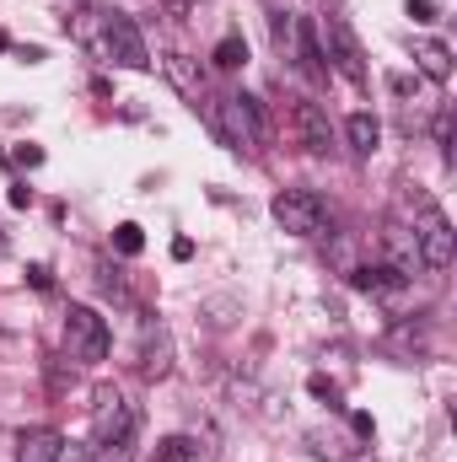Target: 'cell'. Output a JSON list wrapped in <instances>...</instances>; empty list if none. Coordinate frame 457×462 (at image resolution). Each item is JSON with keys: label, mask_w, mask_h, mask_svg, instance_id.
I'll use <instances>...</instances> for the list:
<instances>
[{"label": "cell", "mask_w": 457, "mask_h": 462, "mask_svg": "<svg viewBox=\"0 0 457 462\" xmlns=\"http://www.w3.org/2000/svg\"><path fill=\"white\" fill-rule=\"evenodd\" d=\"M415 65H420L431 81H447V76H452V49L436 43V38H425V43H415Z\"/></svg>", "instance_id": "5bb4252c"}, {"label": "cell", "mask_w": 457, "mask_h": 462, "mask_svg": "<svg viewBox=\"0 0 457 462\" xmlns=\"http://www.w3.org/2000/svg\"><path fill=\"white\" fill-rule=\"evenodd\" d=\"M27 280H33V291H49V285H54V274H49V263H33V269H27Z\"/></svg>", "instance_id": "603a6c76"}, {"label": "cell", "mask_w": 457, "mask_h": 462, "mask_svg": "<svg viewBox=\"0 0 457 462\" xmlns=\"http://www.w3.org/2000/svg\"><path fill=\"white\" fill-rule=\"evenodd\" d=\"M11 205H16V210H22V205H33V189H27V183H16V189H11Z\"/></svg>", "instance_id": "484cf974"}, {"label": "cell", "mask_w": 457, "mask_h": 462, "mask_svg": "<svg viewBox=\"0 0 457 462\" xmlns=\"http://www.w3.org/2000/svg\"><path fill=\"white\" fill-rule=\"evenodd\" d=\"M114 247H118V253H124V258H135V253L145 247V231L135 226V221H124V226L114 231Z\"/></svg>", "instance_id": "ffe728a7"}, {"label": "cell", "mask_w": 457, "mask_h": 462, "mask_svg": "<svg viewBox=\"0 0 457 462\" xmlns=\"http://www.w3.org/2000/svg\"><path fill=\"white\" fill-rule=\"evenodd\" d=\"M344 134H350V151H360V156H371L382 145V124L371 114H350L344 118Z\"/></svg>", "instance_id": "9a60e30c"}, {"label": "cell", "mask_w": 457, "mask_h": 462, "mask_svg": "<svg viewBox=\"0 0 457 462\" xmlns=\"http://www.w3.org/2000/svg\"><path fill=\"white\" fill-rule=\"evenodd\" d=\"M269 32H275V49H280V60H296V49H302V22H296V16H285V11H275Z\"/></svg>", "instance_id": "2e32d148"}, {"label": "cell", "mask_w": 457, "mask_h": 462, "mask_svg": "<svg viewBox=\"0 0 457 462\" xmlns=\"http://www.w3.org/2000/svg\"><path fill=\"white\" fill-rule=\"evenodd\" d=\"M124 436H140V409L118 393H103L98 420H92V447H108V441H124Z\"/></svg>", "instance_id": "52a82bcc"}, {"label": "cell", "mask_w": 457, "mask_h": 462, "mask_svg": "<svg viewBox=\"0 0 457 462\" xmlns=\"http://www.w3.org/2000/svg\"><path fill=\"white\" fill-rule=\"evenodd\" d=\"M409 16L415 22H436V0H409Z\"/></svg>", "instance_id": "cb8c5ba5"}, {"label": "cell", "mask_w": 457, "mask_h": 462, "mask_svg": "<svg viewBox=\"0 0 457 462\" xmlns=\"http://www.w3.org/2000/svg\"><path fill=\"white\" fill-rule=\"evenodd\" d=\"M167 76H173V87H178L183 97H194V103L205 97V70H200L189 54H167Z\"/></svg>", "instance_id": "7c38bea8"}, {"label": "cell", "mask_w": 457, "mask_h": 462, "mask_svg": "<svg viewBox=\"0 0 457 462\" xmlns=\"http://www.w3.org/2000/svg\"><path fill=\"white\" fill-rule=\"evenodd\" d=\"M65 349H70V360H81V365L108 360V323H103L92 307H70V312H65Z\"/></svg>", "instance_id": "277c9868"}, {"label": "cell", "mask_w": 457, "mask_h": 462, "mask_svg": "<svg viewBox=\"0 0 457 462\" xmlns=\"http://www.w3.org/2000/svg\"><path fill=\"white\" fill-rule=\"evenodd\" d=\"M350 285L366 291V296H387V291H398L404 280H398L387 263H360V269H350Z\"/></svg>", "instance_id": "4fadbf2b"}, {"label": "cell", "mask_w": 457, "mask_h": 462, "mask_svg": "<svg viewBox=\"0 0 457 462\" xmlns=\"http://www.w3.org/2000/svg\"><path fill=\"white\" fill-rule=\"evenodd\" d=\"M60 457H65L60 430H22L16 436V462H60Z\"/></svg>", "instance_id": "8fae6325"}, {"label": "cell", "mask_w": 457, "mask_h": 462, "mask_svg": "<svg viewBox=\"0 0 457 462\" xmlns=\"http://www.w3.org/2000/svg\"><path fill=\"white\" fill-rule=\"evenodd\" d=\"M173 258H178V263H183V258H194V242H189V236H178V242H173Z\"/></svg>", "instance_id": "4316f807"}, {"label": "cell", "mask_w": 457, "mask_h": 462, "mask_svg": "<svg viewBox=\"0 0 457 462\" xmlns=\"http://www.w3.org/2000/svg\"><path fill=\"white\" fill-rule=\"evenodd\" d=\"M200 457V441L194 436H167V441H156V452L151 462H194Z\"/></svg>", "instance_id": "e0dca14e"}, {"label": "cell", "mask_w": 457, "mask_h": 462, "mask_svg": "<svg viewBox=\"0 0 457 462\" xmlns=\"http://www.w3.org/2000/svg\"><path fill=\"white\" fill-rule=\"evenodd\" d=\"M103 49H108V60L124 65V70H151V49H145V38H140V27L114 11L108 22H103Z\"/></svg>", "instance_id": "5b68a950"}, {"label": "cell", "mask_w": 457, "mask_h": 462, "mask_svg": "<svg viewBox=\"0 0 457 462\" xmlns=\"http://www.w3.org/2000/svg\"><path fill=\"white\" fill-rule=\"evenodd\" d=\"M11 54H16L22 65H38V60H43V49H38V43H22V49H11Z\"/></svg>", "instance_id": "d4e9b609"}, {"label": "cell", "mask_w": 457, "mask_h": 462, "mask_svg": "<svg viewBox=\"0 0 457 462\" xmlns=\"http://www.w3.org/2000/svg\"><path fill=\"white\" fill-rule=\"evenodd\" d=\"M409 231H415V247H420V263H425V269H452L457 242H452L447 216H442L436 205H425V210H420V226H409Z\"/></svg>", "instance_id": "8992f818"}, {"label": "cell", "mask_w": 457, "mask_h": 462, "mask_svg": "<svg viewBox=\"0 0 457 462\" xmlns=\"http://www.w3.org/2000/svg\"><path fill=\"white\" fill-rule=\"evenodd\" d=\"M92 462H135V436L108 441V447H92Z\"/></svg>", "instance_id": "d6986e66"}, {"label": "cell", "mask_w": 457, "mask_h": 462, "mask_svg": "<svg viewBox=\"0 0 457 462\" xmlns=\"http://www.w3.org/2000/svg\"><path fill=\"white\" fill-rule=\"evenodd\" d=\"M205 124H210V134L227 145V151H258L264 145V114H258V103L253 97H200L194 103Z\"/></svg>", "instance_id": "6da1fadb"}, {"label": "cell", "mask_w": 457, "mask_h": 462, "mask_svg": "<svg viewBox=\"0 0 457 462\" xmlns=\"http://www.w3.org/2000/svg\"><path fill=\"white\" fill-rule=\"evenodd\" d=\"M307 387H312V398H329V403H340V387H334L329 376H312Z\"/></svg>", "instance_id": "7402d4cb"}, {"label": "cell", "mask_w": 457, "mask_h": 462, "mask_svg": "<svg viewBox=\"0 0 457 462\" xmlns=\"http://www.w3.org/2000/svg\"><path fill=\"white\" fill-rule=\"evenodd\" d=\"M382 247H387V269L398 274V280H415L425 263H420V247H415V231L404 226V221H387L382 226Z\"/></svg>", "instance_id": "9c48e42d"}, {"label": "cell", "mask_w": 457, "mask_h": 462, "mask_svg": "<svg viewBox=\"0 0 457 462\" xmlns=\"http://www.w3.org/2000/svg\"><path fill=\"white\" fill-rule=\"evenodd\" d=\"M0 49H11V38H5V32H0Z\"/></svg>", "instance_id": "f1b7e54d"}, {"label": "cell", "mask_w": 457, "mask_h": 462, "mask_svg": "<svg viewBox=\"0 0 457 462\" xmlns=\"http://www.w3.org/2000/svg\"><path fill=\"white\" fill-rule=\"evenodd\" d=\"M285 114H291V129H296V140H302L307 151H318V156H323V151L334 145V124H329V114H323L318 103L291 97V108H285Z\"/></svg>", "instance_id": "ba28073f"}, {"label": "cell", "mask_w": 457, "mask_h": 462, "mask_svg": "<svg viewBox=\"0 0 457 462\" xmlns=\"http://www.w3.org/2000/svg\"><path fill=\"white\" fill-rule=\"evenodd\" d=\"M167 371H173V334H167V323H145L140 328V376L162 382Z\"/></svg>", "instance_id": "30bf717a"}, {"label": "cell", "mask_w": 457, "mask_h": 462, "mask_svg": "<svg viewBox=\"0 0 457 462\" xmlns=\"http://www.w3.org/2000/svg\"><path fill=\"white\" fill-rule=\"evenodd\" d=\"M210 60H216V70H242V65H247V43H242L237 32H227V38L216 43V54H210Z\"/></svg>", "instance_id": "ac0fdd59"}, {"label": "cell", "mask_w": 457, "mask_h": 462, "mask_svg": "<svg viewBox=\"0 0 457 462\" xmlns=\"http://www.w3.org/2000/svg\"><path fill=\"white\" fill-rule=\"evenodd\" d=\"M167 11H173V16H178V22H183V16H189V11H194V0H167Z\"/></svg>", "instance_id": "83f0119b"}, {"label": "cell", "mask_w": 457, "mask_h": 462, "mask_svg": "<svg viewBox=\"0 0 457 462\" xmlns=\"http://www.w3.org/2000/svg\"><path fill=\"white\" fill-rule=\"evenodd\" d=\"M0 253H5V236H0Z\"/></svg>", "instance_id": "f546056e"}, {"label": "cell", "mask_w": 457, "mask_h": 462, "mask_svg": "<svg viewBox=\"0 0 457 462\" xmlns=\"http://www.w3.org/2000/svg\"><path fill=\"white\" fill-rule=\"evenodd\" d=\"M269 210H275L280 231H291V236H318V231L329 226V205L312 189H280Z\"/></svg>", "instance_id": "7a4b0ae2"}, {"label": "cell", "mask_w": 457, "mask_h": 462, "mask_svg": "<svg viewBox=\"0 0 457 462\" xmlns=\"http://www.w3.org/2000/svg\"><path fill=\"white\" fill-rule=\"evenodd\" d=\"M312 32H318L323 54L334 60V70H340L344 81H355V87H360V81H366V49H360V38L350 32V22H344V16H323Z\"/></svg>", "instance_id": "3957f363"}, {"label": "cell", "mask_w": 457, "mask_h": 462, "mask_svg": "<svg viewBox=\"0 0 457 462\" xmlns=\"http://www.w3.org/2000/svg\"><path fill=\"white\" fill-rule=\"evenodd\" d=\"M11 162L33 172V167H43V151H38V145H16V151H11Z\"/></svg>", "instance_id": "44dd1931"}]
</instances>
